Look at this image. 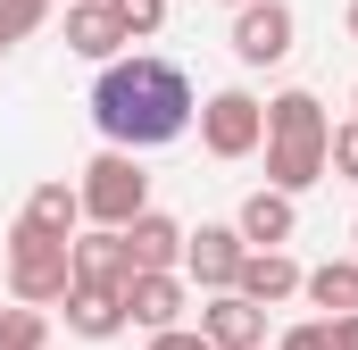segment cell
I'll return each instance as SVG.
<instances>
[{"label":"cell","instance_id":"e0dca14e","mask_svg":"<svg viewBox=\"0 0 358 350\" xmlns=\"http://www.w3.org/2000/svg\"><path fill=\"white\" fill-rule=\"evenodd\" d=\"M300 292H308L325 317H350V309H358V259H325V267H308V275H300Z\"/></svg>","mask_w":358,"mask_h":350},{"label":"cell","instance_id":"484cf974","mask_svg":"<svg viewBox=\"0 0 358 350\" xmlns=\"http://www.w3.org/2000/svg\"><path fill=\"white\" fill-rule=\"evenodd\" d=\"M225 8H250V0H225Z\"/></svg>","mask_w":358,"mask_h":350},{"label":"cell","instance_id":"9a60e30c","mask_svg":"<svg viewBox=\"0 0 358 350\" xmlns=\"http://www.w3.org/2000/svg\"><path fill=\"white\" fill-rule=\"evenodd\" d=\"M25 225H34V234H50V242H76V225H84V200H76V183H34V200H25Z\"/></svg>","mask_w":358,"mask_h":350},{"label":"cell","instance_id":"5bb4252c","mask_svg":"<svg viewBox=\"0 0 358 350\" xmlns=\"http://www.w3.org/2000/svg\"><path fill=\"white\" fill-rule=\"evenodd\" d=\"M300 275H308V267L292 259V251H250L242 275H234V292H242L250 309H275V300H292V292H300Z\"/></svg>","mask_w":358,"mask_h":350},{"label":"cell","instance_id":"7402d4cb","mask_svg":"<svg viewBox=\"0 0 358 350\" xmlns=\"http://www.w3.org/2000/svg\"><path fill=\"white\" fill-rule=\"evenodd\" d=\"M275 350H334V326H325V317H308V326H292Z\"/></svg>","mask_w":358,"mask_h":350},{"label":"cell","instance_id":"7a4b0ae2","mask_svg":"<svg viewBox=\"0 0 358 350\" xmlns=\"http://www.w3.org/2000/svg\"><path fill=\"white\" fill-rule=\"evenodd\" d=\"M325 142H334V117H325V100L317 92H275L267 100V192H308V183H325Z\"/></svg>","mask_w":358,"mask_h":350},{"label":"cell","instance_id":"ac0fdd59","mask_svg":"<svg viewBox=\"0 0 358 350\" xmlns=\"http://www.w3.org/2000/svg\"><path fill=\"white\" fill-rule=\"evenodd\" d=\"M42 342H50V317L8 300V309H0V350H42Z\"/></svg>","mask_w":358,"mask_h":350},{"label":"cell","instance_id":"8992f818","mask_svg":"<svg viewBox=\"0 0 358 350\" xmlns=\"http://www.w3.org/2000/svg\"><path fill=\"white\" fill-rule=\"evenodd\" d=\"M242 259H250V242H242L234 225H200V234H183V284H200L208 300H217V292H234Z\"/></svg>","mask_w":358,"mask_h":350},{"label":"cell","instance_id":"44dd1931","mask_svg":"<svg viewBox=\"0 0 358 350\" xmlns=\"http://www.w3.org/2000/svg\"><path fill=\"white\" fill-rule=\"evenodd\" d=\"M325 167L358 183V117H342V125H334V142H325Z\"/></svg>","mask_w":358,"mask_h":350},{"label":"cell","instance_id":"5b68a950","mask_svg":"<svg viewBox=\"0 0 358 350\" xmlns=\"http://www.w3.org/2000/svg\"><path fill=\"white\" fill-rule=\"evenodd\" d=\"M259 142H267V100H259V92H208V100H200V150H208V159H250V150H259Z\"/></svg>","mask_w":358,"mask_h":350},{"label":"cell","instance_id":"d6986e66","mask_svg":"<svg viewBox=\"0 0 358 350\" xmlns=\"http://www.w3.org/2000/svg\"><path fill=\"white\" fill-rule=\"evenodd\" d=\"M117 8V25H125V42H150L159 25H167V0H108Z\"/></svg>","mask_w":358,"mask_h":350},{"label":"cell","instance_id":"4316f807","mask_svg":"<svg viewBox=\"0 0 358 350\" xmlns=\"http://www.w3.org/2000/svg\"><path fill=\"white\" fill-rule=\"evenodd\" d=\"M350 242H358V225H350Z\"/></svg>","mask_w":358,"mask_h":350},{"label":"cell","instance_id":"cb8c5ba5","mask_svg":"<svg viewBox=\"0 0 358 350\" xmlns=\"http://www.w3.org/2000/svg\"><path fill=\"white\" fill-rule=\"evenodd\" d=\"M325 326H334V350H358V309L350 317H325Z\"/></svg>","mask_w":358,"mask_h":350},{"label":"cell","instance_id":"7c38bea8","mask_svg":"<svg viewBox=\"0 0 358 350\" xmlns=\"http://www.w3.org/2000/svg\"><path fill=\"white\" fill-rule=\"evenodd\" d=\"M125 259H134V275H183V225L159 217V209H142L125 225Z\"/></svg>","mask_w":358,"mask_h":350},{"label":"cell","instance_id":"52a82bcc","mask_svg":"<svg viewBox=\"0 0 358 350\" xmlns=\"http://www.w3.org/2000/svg\"><path fill=\"white\" fill-rule=\"evenodd\" d=\"M292 8L283 0H250V8H234V59L242 67H283L292 59Z\"/></svg>","mask_w":358,"mask_h":350},{"label":"cell","instance_id":"3957f363","mask_svg":"<svg viewBox=\"0 0 358 350\" xmlns=\"http://www.w3.org/2000/svg\"><path fill=\"white\" fill-rule=\"evenodd\" d=\"M8 300L17 309H50V300H67L76 292V259H67V242H50V234H34L25 217L8 225Z\"/></svg>","mask_w":358,"mask_h":350},{"label":"cell","instance_id":"d4e9b609","mask_svg":"<svg viewBox=\"0 0 358 350\" xmlns=\"http://www.w3.org/2000/svg\"><path fill=\"white\" fill-rule=\"evenodd\" d=\"M342 25H350V42H358V0H350V17H342Z\"/></svg>","mask_w":358,"mask_h":350},{"label":"cell","instance_id":"83f0119b","mask_svg":"<svg viewBox=\"0 0 358 350\" xmlns=\"http://www.w3.org/2000/svg\"><path fill=\"white\" fill-rule=\"evenodd\" d=\"M0 50H8V42H0Z\"/></svg>","mask_w":358,"mask_h":350},{"label":"cell","instance_id":"8fae6325","mask_svg":"<svg viewBox=\"0 0 358 350\" xmlns=\"http://www.w3.org/2000/svg\"><path fill=\"white\" fill-rule=\"evenodd\" d=\"M200 342L208 350H267V309H250L242 292H217L200 309Z\"/></svg>","mask_w":358,"mask_h":350},{"label":"cell","instance_id":"2e32d148","mask_svg":"<svg viewBox=\"0 0 358 350\" xmlns=\"http://www.w3.org/2000/svg\"><path fill=\"white\" fill-rule=\"evenodd\" d=\"M67 334L117 342V334H125V300H117V292H67Z\"/></svg>","mask_w":358,"mask_h":350},{"label":"cell","instance_id":"9c48e42d","mask_svg":"<svg viewBox=\"0 0 358 350\" xmlns=\"http://www.w3.org/2000/svg\"><path fill=\"white\" fill-rule=\"evenodd\" d=\"M183 309H192V284L183 275H134L125 284V326H142V334H176Z\"/></svg>","mask_w":358,"mask_h":350},{"label":"cell","instance_id":"6da1fadb","mask_svg":"<svg viewBox=\"0 0 358 350\" xmlns=\"http://www.w3.org/2000/svg\"><path fill=\"white\" fill-rule=\"evenodd\" d=\"M192 76H183L176 59H159V50H134V59H117V67H100V84H92V125L108 134V150H159V142H176L183 125H192Z\"/></svg>","mask_w":358,"mask_h":350},{"label":"cell","instance_id":"ba28073f","mask_svg":"<svg viewBox=\"0 0 358 350\" xmlns=\"http://www.w3.org/2000/svg\"><path fill=\"white\" fill-rule=\"evenodd\" d=\"M67 259H76V292H117L125 300V284H134V259H125V234H76L67 242Z\"/></svg>","mask_w":358,"mask_h":350},{"label":"cell","instance_id":"277c9868","mask_svg":"<svg viewBox=\"0 0 358 350\" xmlns=\"http://www.w3.org/2000/svg\"><path fill=\"white\" fill-rule=\"evenodd\" d=\"M76 200H84V217L100 225V234H125V225L150 209V175H142L134 150H100V159L84 167V183H76Z\"/></svg>","mask_w":358,"mask_h":350},{"label":"cell","instance_id":"603a6c76","mask_svg":"<svg viewBox=\"0 0 358 350\" xmlns=\"http://www.w3.org/2000/svg\"><path fill=\"white\" fill-rule=\"evenodd\" d=\"M150 350H208V342H200V326H176V334H150Z\"/></svg>","mask_w":358,"mask_h":350},{"label":"cell","instance_id":"4fadbf2b","mask_svg":"<svg viewBox=\"0 0 358 350\" xmlns=\"http://www.w3.org/2000/svg\"><path fill=\"white\" fill-rule=\"evenodd\" d=\"M234 234H242L250 251H283V242L300 234V200H292V192H267V183H259V192L242 200V217H234Z\"/></svg>","mask_w":358,"mask_h":350},{"label":"cell","instance_id":"ffe728a7","mask_svg":"<svg viewBox=\"0 0 358 350\" xmlns=\"http://www.w3.org/2000/svg\"><path fill=\"white\" fill-rule=\"evenodd\" d=\"M42 17H50V0H0V42H25V34H42Z\"/></svg>","mask_w":358,"mask_h":350},{"label":"cell","instance_id":"30bf717a","mask_svg":"<svg viewBox=\"0 0 358 350\" xmlns=\"http://www.w3.org/2000/svg\"><path fill=\"white\" fill-rule=\"evenodd\" d=\"M67 50L92 59V67H117L125 59V25H117L108 0H67Z\"/></svg>","mask_w":358,"mask_h":350}]
</instances>
